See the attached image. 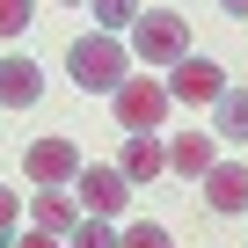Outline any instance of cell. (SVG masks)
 I'll list each match as a JSON object with an SVG mask.
<instances>
[{
  "label": "cell",
  "mask_w": 248,
  "mask_h": 248,
  "mask_svg": "<svg viewBox=\"0 0 248 248\" xmlns=\"http://www.w3.org/2000/svg\"><path fill=\"white\" fill-rule=\"evenodd\" d=\"M219 8H226V15H233V22H248V0H219Z\"/></svg>",
  "instance_id": "obj_19"
},
{
  "label": "cell",
  "mask_w": 248,
  "mask_h": 248,
  "mask_svg": "<svg viewBox=\"0 0 248 248\" xmlns=\"http://www.w3.org/2000/svg\"><path fill=\"white\" fill-rule=\"evenodd\" d=\"M219 95H226L219 59H175L168 66V102H219Z\"/></svg>",
  "instance_id": "obj_5"
},
{
  "label": "cell",
  "mask_w": 248,
  "mask_h": 248,
  "mask_svg": "<svg viewBox=\"0 0 248 248\" xmlns=\"http://www.w3.org/2000/svg\"><path fill=\"white\" fill-rule=\"evenodd\" d=\"M204 204L212 212H248V168L241 161H212L204 168Z\"/></svg>",
  "instance_id": "obj_7"
},
{
  "label": "cell",
  "mask_w": 248,
  "mask_h": 248,
  "mask_svg": "<svg viewBox=\"0 0 248 248\" xmlns=\"http://www.w3.org/2000/svg\"><path fill=\"white\" fill-rule=\"evenodd\" d=\"M219 154H212V132H175V146H168V168L175 175H204Z\"/></svg>",
  "instance_id": "obj_11"
},
{
  "label": "cell",
  "mask_w": 248,
  "mask_h": 248,
  "mask_svg": "<svg viewBox=\"0 0 248 248\" xmlns=\"http://www.w3.org/2000/svg\"><path fill=\"white\" fill-rule=\"evenodd\" d=\"M109 102H117L124 132H161V124H168V80H154V73H132Z\"/></svg>",
  "instance_id": "obj_3"
},
{
  "label": "cell",
  "mask_w": 248,
  "mask_h": 248,
  "mask_svg": "<svg viewBox=\"0 0 248 248\" xmlns=\"http://www.w3.org/2000/svg\"><path fill=\"white\" fill-rule=\"evenodd\" d=\"M117 168H124V183L139 190V183H154V175L168 168V146H161L154 132H132V139H124V161H117Z\"/></svg>",
  "instance_id": "obj_9"
},
{
  "label": "cell",
  "mask_w": 248,
  "mask_h": 248,
  "mask_svg": "<svg viewBox=\"0 0 248 248\" xmlns=\"http://www.w3.org/2000/svg\"><path fill=\"white\" fill-rule=\"evenodd\" d=\"M44 95V66L37 59H0V109H30Z\"/></svg>",
  "instance_id": "obj_8"
},
{
  "label": "cell",
  "mask_w": 248,
  "mask_h": 248,
  "mask_svg": "<svg viewBox=\"0 0 248 248\" xmlns=\"http://www.w3.org/2000/svg\"><path fill=\"white\" fill-rule=\"evenodd\" d=\"M15 248H66V241H59V233H44V226H37V233H22V241H15Z\"/></svg>",
  "instance_id": "obj_18"
},
{
  "label": "cell",
  "mask_w": 248,
  "mask_h": 248,
  "mask_svg": "<svg viewBox=\"0 0 248 248\" xmlns=\"http://www.w3.org/2000/svg\"><path fill=\"white\" fill-rule=\"evenodd\" d=\"M117 248H175V241H168V226H161V219H132V226L117 233Z\"/></svg>",
  "instance_id": "obj_14"
},
{
  "label": "cell",
  "mask_w": 248,
  "mask_h": 248,
  "mask_svg": "<svg viewBox=\"0 0 248 248\" xmlns=\"http://www.w3.org/2000/svg\"><path fill=\"white\" fill-rule=\"evenodd\" d=\"M0 248H8V241H0Z\"/></svg>",
  "instance_id": "obj_20"
},
{
  "label": "cell",
  "mask_w": 248,
  "mask_h": 248,
  "mask_svg": "<svg viewBox=\"0 0 248 248\" xmlns=\"http://www.w3.org/2000/svg\"><path fill=\"white\" fill-rule=\"evenodd\" d=\"M66 73H73V88H88V95H117L124 80H132V66H124V44L117 37H80L73 51H66Z\"/></svg>",
  "instance_id": "obj_1"
},
{
  "label": "cell",
  "mask_w": 248,
  "mask_h": 248,
  "mask_svg": "<svg viewBox=\"0 0 248 248\" xmlns=\"http://www.w3.org/2000/svg\"><path fill=\"white\" fill-rule=\"evenodd\" d=\"M30 15H37V0H0V37H22Z\"/></svg>",
  "instance_id": "obj_16"
},
{
  "label": "cell",
  "mask_w": 248,
  "mask_h": 248,
  "mask_svg": "<svg viewBox=\"0 0 248 248\" xmlns=\"http://www.w3.org/2000/svg\"><path fill=\"white\" fill-rule=\"evenodd\" d=\"M132 51H139V66H175V59H190V22H183V8H139Z\"/></svg>",
  "instance_id": "obj_2"
},
{
  "label": "cell",
  "mask_w": 248,
  "mask_h": 248,
  "mask_svg": "<svg viewBox=\"0 0 248 248\" xmlns=\"http://www.w3.org/2000/svg\"><path fill=\"white\" fill-rule=\"evenodd\" d=\"M30 219H37L44 233H73V226H80V197H73V190H37V197H30Z\"/></svg>",
  "instance_id": "obj_10"
},
{
  "label": "cell",
  "mask_w": 248,
  "mask_h": 248,
  "mask_svg": "<svg viewBox=\"0 0 248 248\" xmlns=\"http://www.w3.org/2000/svg\"><path fill=\"white\" fill-rule=\"evenodd\" d=\"M22 168H30V183H44V190H66L88 161H80V146L73 139H37L30 154H22Z\"/></svg>",
  "instance_id": "obj_6"
},
{
  "label": "cell",
  "mask_w": 248,
  "mask_h": 248,
  "mask_svg": "<svg viewBox=\"0 0 248 248\" xmlns=\"http://www.w3.org/2000/svg\"><path fill=\"white\" fill-rule=\"evenodd\" d=\"M212 109H219V124H212V132H219V139H241V146H248V88H226V95H219Z\"/></svg>",
  "instance_id": "obj_12"
},
{
  "label": "cell",
  "mask_w": 248,
  "mask_h": 248,
  "mask_svg": "<svg viewBox=\"0 0 248 248\" xmlns=\"http://www.w3.org/2000/svg\"><path fill=\"white\" fill-rule=\"evenodd\" d=\"M124 190H132V183H124V168L109 161V168H80L73 175V197H80V212L88 219H117L124 212Z\"/></svg>",
  "instance_id": "obj_4"
},
{
  "label": "cell",
  "mask_w": 248,
  "mask_h": 248,
  "mask_svg": "<svg viewBox=\"0 0 248 248\" xmlns=\"http://www.w3.org/2000/svg\"><path fill=\"white\" fill-rule=\"evenodd\" d=\"M88 15H95L102 37H109V30H132V22H139V0H88Z\"/></svg>",
  "instance_id": "obj_13"
},
{
  "label": "cell",
  "mask_w": 248,
  "mask_h": 248,
  "mask_svg": "<svg viewBox=\"0 0 248 248\" xmlns=\"http://www.w3.org/2000/svg\"><path fill=\"white\" fill-rule=\"evenodd\" d=\"M15 219H22V197H15V190H0V233H15Z\"/></svg>",
  "instance_id": "obj_17"
},
{
  "label": "cell",
  "mask_w": 248,
  "mask_h": 248,
  "mask_svg": "<svg viewBox=\"0 0 248 248\" xmlns=\"http://www.w3.org/2000/svg\"><path fill=\"white\" fill-rule=\"evenodd\" d=\"M66 248H117V226H109V219H80V226L66 233Z\"/></svg>",
  "instance_id": "obj_15"
}]
</instances>
